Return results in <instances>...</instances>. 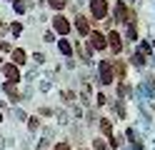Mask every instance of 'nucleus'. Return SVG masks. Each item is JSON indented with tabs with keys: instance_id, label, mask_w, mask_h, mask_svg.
<instances>
[{
	"instance_id": "obj_1",
	"label": "nucleus",
	"mask_w": 155,
	"mask_h": 150,
	"mask_svg": "<svg viewBox=\"0 0 155 150\" xmlns=\"http://www.w3.org/2000/svg\"><path fill=\"white\" fill-rule=\"evenodd\" d=\"M105 13H108V8H105V0H93V15H95V20H103Z\"/></svg>"
},
{
	"instance_id": "obj_3",
	"label": "nucleus",
	"mask_w": 155,
	"mask_h": 150,
	"mask_svg": "<svg viewBox=\"0 0 155 150\" xmlns=\"http://www.w3.org/2000/svg\"><path fill=\"white\" fill-rule=\"evenodd\" d=\"M65 3H68V0H50V5L58 10V8H65Z\"/></svg>"
},
{
	"instance_id": "obj_2",
	"label": "nucleus",
	"mask_w": 155,
	"mask_h": 150,
	"mask_svg": "<svg viewBox=\"0 0 155 150\" xmlns=\"http://www.w3.org/2000/svg\"><path fill=\"white\" fill-rule=\"evenodd\" d=\"M55 28H58V33H68V30H70V23H68L65 18L58 15V18H55Z\"/></svg>"
}]
</instances>
